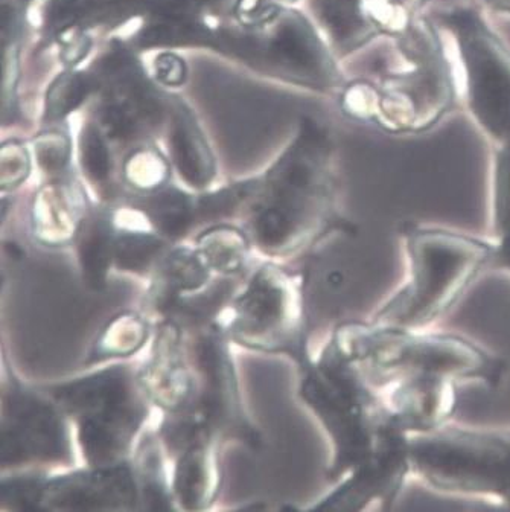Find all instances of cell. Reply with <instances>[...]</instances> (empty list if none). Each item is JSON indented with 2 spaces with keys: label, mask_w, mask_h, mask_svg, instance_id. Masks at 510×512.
Returning <instances> with one entry per match:
<instances>
[{
  "label": "cell",
  "mask_w": 510,
  "mask_h": 512,
  "mask_svg": "<svg viewBox=\"0 0 510 512\" xmlns=\"http://www.w3.org/2000/svg\"><path fill=\"white\" fill-rule=\"evenodd\" d=\"M398 237L405 275L369 317L380 324L439 327L475 282L497 266L491 235L404 220Z\"/></svg>",
  "instance_id": "obj_1"
},
{
  "label": "cell",
  "mask_w": 510,
  "mask_h": 512,
  "mask_svg": "<svg viewBox=\"0 0 510 512\" xmlns=\"http://www.w3.org/2000/svg\"><path fill=\"white\" fill-rule=\"evenodd\" d=\"M332 337L375 389L410 377L444 378L495 389L507 374V362L497 352L465 334L439 327L348 320L332 331Z\"/></svg>",
  "instance_id": "obj_2"
},
{
  "label": "cell",
  "mask_w": 510,
  "mask_h": 512,
  "mask_svg": "<svg viewBox=\"0 0 510 512\" xmlns=\"http://www.w3.org/2000/svg\"><path fill=\"white\" fill-rule=\"evenodd\" d=\"M296 363L300 400L331 442L326 479L337 484L377 447L386 424L380 397L332 334L316 359L306 352Z\"/></svg>",
  "instance_id": "obj_3"
},
{
  "label": "cell",
  "mask_w": 510,
  "mask_h": 512,
  "mask_svg": "<svg viewBox=\"0 0 510 512\" xmlns=\"http://www.w3.org/2000/svg\"><path fill=\"white\" fill-rule=\"evenodd\" d=\"M255 197L250 237L268 255H294L335 232H355L334 211L331 182L317 151H291L268 174L264 186L259 185Z\"/></svg>",
  "instance_id": "obj_4"
},
{
  "label": "cell",
  "mask_w": 510,
  "mask_h": 512,
  "mask_svg": "<svg viewBox=\"0 0 510 512\" xmlns=\"http://www.w3.org/2000/svg\"><path fill=\"white\" fill-rule=\"evenodd\" d=\"M412 479L447 494L495 503L510 511V427L451 421L410 438Z\"/></svg>",
  "instance_id": "obj_5"
},
{
  "label": "cell",
  "mask_w": 510,
  "mask_h": 512,
  "mask_svg": "<svg viewBox=\"0 0 510 512\" xmlns=\"http://www.w3.org/2000/svg\"><path fill=\"white\" fill-rule=\"evenodd\" d=\"M48 394L77 423L81 450L90 467L121 464L147 418L148 397L139 377L127 366L55 384Z\"/></svg>",
  "instance_id": "obj_6"
},
{
  "label": "cell",
  "mask_w": 510,
  "mask_h": 512,
  "mask_svg": "<svg viewBox=\"0 0 510 512\" xmlns=\"http://www.w3.org/2000/svg\"><path fill=\"white\" fill-rule=\"evenodd\" d=\"M229 336L246 348L302 359L308 352L302 276L264 264L233 304Z\"/></svg>",
  "instance_id": "obj_7"
},
{
  "label": "cell",
  "mask_w": 510,
  "mask_h": 512,
  "mask_svg": "<svg viewBox=\"0 0 510 512\" xmlns=\"http://www.w3.org/2000/svg\"><path fill=\"white\" fill-rule=\"evenodd\" d=\"M2 508L13 511H136L138 476L124 464L90 467L67 476H20L2 482Z\"/></svg>",
  "instance_id": "obj_8"
},
{
  "label": "cell",
  "mask_w": 510,
  "mask_h": 512,
  "mask_svg": "<svg viewBox=\"0 0 510 512\" xmlns=\"http://www.w3.org/2000/svg\"><path fill=\"white\" fill-rule=\"evenodd\" d=\"M57 403L10 381L2 415V467L32 464H69L72 448Z\"/></svg>",
  "instance_id": "obj_9"
},
{
  "label": "cell",
  "mask_w": 510,
  "mask_h": 512,
  "mask_svg": "<svg viewBox=\"0 0 510 512\" xmlns=\"http://www.w3.org/2000/svg\"><path fill=\"white\" fill-rule=\"evenodd\" d=\"M410 438L386 421L370 458L338 480L337 487L310 511L352 512L372 506L392 509L407 480L412 479Z\"/></svg>",
  "instance_id": "obj_10"
},
{
  "label": "cell",
  "mask_w": 510,
  "mask_h": 512,
  "mask_svg": "<svg viewBox=\"0 0 510 512\" xmlns=\"http://www.w3.org/2000/svg\"><path fill=\"white\" fill-rule=\"evenodd\" d=\"M195 359L200 372V388L195 404L208 421L212 432L223 438L258 448L262 438L244 412L240 386L233 368L226 334L218 325H204L195 345Z\"/></svg>",
  "instance_id": "obj_11"
},
{
  "label": "cell",
  "mask_w": 510,
  "mask_h": 512,
  "mask_svg": "<svg viewBox=\"0 0 510 512\" xmlns=\"http://www.w3.org/2000/svg\"><path fill=\"white\" fill-rule=\"evenodd\" d=\"M459 386L444 378L410 377L375 389L384 418L408 436L425 435L454 421Z\"/></svg>",
  "instance_id": "obj_12"
},
{
  "label": "cell",
  "mask_w": 510,
  "mask_h": 512,
  "mask_svg": "<svg viewBox=\"0 0 510 512\" xmlns=\"http://www.w3.org/2000/svg\"><path fill=\"white\" fill-rule=\"evenodd\" d=\"M148 400L165 409L177 412L188 406L197 394L183 351L182 330L174 320H165L157 331L151 359L138 375Z\"/></svg>",
  "instance_id": "obj_13"
},
{
  "label": "cell",
  "mask_w": 510,
  "mask_h": 512,
  "mask_svg": "<svg viewBox=\"0 0 510 512\" xmlns=\"http://www.w3.org/2000/svg\"><path fill=\"white\" fill-rule=\"evenodd\" d=\"M215 436H206L180 453L174 474L173 494L186 511L208 508L220 488Z\"/></svg>",
  "instance_id": "obj_14"
},
{
  "label": "cell",
  "mask_w": 510,
  "mask_h": 512,
  "mask_svg": "<svg viewBox=\"0 0 510 512\" xmlns=\"http://www.w3.org/2000/svg\"><path fill=\"white\" fill-rule=\"evenodd\" d=\"M84 218L77 192L54 183L43 188L34 200L32 234L43 246H67L77 240Z\"/></svg>",
  "instance_id": "obj_15"
},
{
  "label": "cell",
  "mask_w": 510,
  "mask_h": 512,
  "mask_svg": "<svg viewBox=\"0 0 510 512\" xmlns=\"http://www.w3.org/2000/svg\"><path fill=\"white\" fill-rule=\"evenodd\" d=\"M154 273L151 301L160 314L168 317L182 296L198 292L208 284L211 269L197 250L176 249L163 256Z\"/></svg>",
  "instance_id": "obj_16"
},
{
  "label": "cell",
  "mask_w": 510,
  "mask_h": 512,
  "mask_svg": "<svg viewBox=\"0 0 510 512\" xmlns=\"http://www.w3.org/2000/svg\"><path fill=\"white\" fill-rule=\"evenodd\" d=\"M115 240L116 232L109 214L93 212L84 218L75 246L83 281L95 292L106 287L107 275L113 266Z\"/></svg>",
  "instance_id": "obj_17"
},
{
  "label": "cell",
  "mask_w": 510,
  "mask_h": 512,
  "mask_svg": "<svg viewBox=\"0 0 510 512\" xmlns=\"http://www.w3.org/2000/svg\"><path fill=\"white\" fill-rule=\"evenodd\" d=\"M142 209L166 240H180L197 224V203L179 189L153 191Z\"/></svg>",
  "instance_id": "obj_18"
},
{
  "label": "cell",
  "mask_w": 510,
  "mask_h": 512,
  "mask_svg": "<svg viewBox=\"0 0 510 512\" xmlns=\"http://www.w3.org/2000/svg\"><path fill=\"white\" fill-rule=\"evenodd\" d=\"M250 240L229 224H218L197 238V252L209 269L224 276L235 275L246 266Z\"/></svg>",
  "instance_id": "obj_19"
},
{
  "label": "cell",
  "mask_w": 510,
  "mask_h": 512,
  "mask_svg": "<svg viewBox=\"0 0 510 512\" xmlns=\"http://www.w3.org/2000/svg\"><path fill=\"white\" fill-rule=\"evenodd\" d=\"M173 156L180 176L188 185L204 188L214 177V159L189 116H182L176 122Z\"/></svg>",
  "instance_id": "obj_20"
},
{
  "label": "cell",
  "mask_w": 510,
  "mask_h": 512,
  "mask_svg": "<svg viewBox=\"0 0 510 512\" xmlns=\"http://www.w3.org/2000/svg\"><path fill=\"white\" fill-rule=\"evenodd\" d=\"M148 331L147 322L139 314L131 311L118 314L95 340L86 363L131 356L147 342Z\"/></svg>",
  "instance_id": "obj_21"
},
{
  "label": "cell",
  "mask_w": 510,
  "mask_h": 512,
  "mask_svg": "<svg viewBox=\"0 0 510 512\" xmlns=\"http://www.w3.org/2000/svg\"><path fill=\"white\" fill-rule=\"evenodd\" d=\"M166 238L150 232H119L116 234L113 266L121 272L147 275L156 270L166 250Z\"/></svg>",
  "instance_id": "obj_22"
},
{
  "label": "cell",
  "mask_w": 510,
  "mask_h": 512,
  "mask_svg": "<svg viewBox=\"0 0 510 512\" xmlns=\"http://www.w3.org/2000/svg\"><path fill=\"white\" fill-rule=\"evenodd\" d=\"M141 488L142 509L145 511H169L174 509L171 494L163 479L162 461L159 450L153 442L144 444V452L139 456L138 473Z\"/></svg>",
  "instance_id": "obj_23"
},
{
  "label": "cell",
  "mask_w": 510,
  "mask_h": 512,
  "mask_svg": "<svg viewBox=\"0 0 510 512\" xmlns=\"http://www.w3.org/2000/svg\"><path fill=\"white\" fill-rule=\"evenodd\" d=\"M259 191V183H240L215 194L201 197L197 203V223H212L232 215L244 202Z\"/></svg>",
  "instance_id": "obj_24"
},
{
  "label": "cell",
  "mask_w": 510,
  "mask_h": 512,
  "mask_svg": "<svg viewBox=\"0 0 510 512\" xmlns=\"http://www.w3.org/2000/svg\"><path fill=\"white\" fill-rule=\"evenodd\" d=\"M89 78L84 74H63L54 81L46 96V116L58 119L77 109L90 92Z\"/></svg>",
  "instance_id": "obj_25"
},
{
  "label": "cell",
  "mask_w": 510,
  "mask_h": 512,
  "mask_svg": "<svg viewBox=\"0 0 510 512\" xmlns=\"http://www.w3.org/2000/svg\"><path fill=\"white\" fill-rule=\"evenodd\" d=\"M125 177L134 188L157 191L168 179V167L159 154L139 151L125 164Z\"/></svg>",
  "instance_id": "obj_26"
},
{
  "label": "cell",
  "mask_w": 510,
  "mask_h": 512,
  "mask_svg": "<svg viewBox=\"0 0 510 512\" xmlns=\"http://www.w3.org/2000/svg\"><path fill=\"white\" fill-rule=\"evenodd\" d=\"M81 165L93 183H106L110 176V154L101 136L87 128L81 138Z\"/></svg>",
  "instance_id": "obj_27"
},
{
  "label": "cell",
  "mask_w": 510,
  "mask_h": 512,
  "mask_svg": "<svg viewBox=\"0 0 510 512\" xmlns=\"http://www.w3.org/2000/svg\"><path fill=\"white\" fill-rule=\"evenodd\" d=\"M40 167L49 174L60 173L69 160V141L61 135H46L36 144Z\"/></svg>",
  "instance_id": "obj_28"
},
{
  "label": "cell",
  "mask_w": 510,
  "mask_h": 512,
  "mask_svg": "<svg viewBox=\"0 0 510 512\" xmlns=\"http://www.w3.org/2000/svg\"><path fill=\"white\" fill-rule=\"evenodd\" d=\"M29 173V157L16 142L4 145L2 150V188H13L26 179Z\"/></svg>",
  "instance_id": "obj_29"
},
{
  "label": "cell",
  "mask_w": 510,
  "mask_h": 512,
  "mask_svg": "<svg viewBox=\"0 0 510 512\" xmlns=\"http://www.w3.org/2000/svg\"><path fill=\"white\" fill-rule=\"evenodd\" d=\"M156 77L168 86H180L186 78L185 61L174 54H162L156 60Z\"/></svg>",
  "instance_id": "obj_30"
},
{
  "label": "cell",
  "mask_w": 510,
  "mask_h": 512,
  "mask_svg": "<svg viewBox=\"0 0 510 512\" xmlns=\"http://www.w3.org/2000/svg\"><path fill=\"white\" fill-rule=\"evenodd\" d=\"M506 273H507V275H509V276H510V269H509V270H507V272H506Z\"/></svg>",
  "instance_id": "obj_31"
}]
</instances>
